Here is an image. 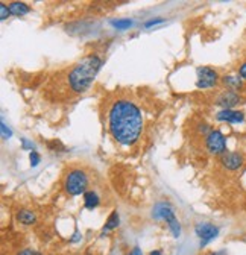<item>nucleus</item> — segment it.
<instances>
[{
  "label": "nucleus",
  "mask_w": 246,
  "mask_h": 255,
  "mask_svg": "<svg viewBox=\"0 0 246 255\" xmlns=\"http://www.w3.org/2000/svg\"><path fill=\"white\" fill-rule=\"evenodd\" d=\"M143 128V117L140 108L128 101L119 99L116 101L108 113V129L111 137L120 144H134Z\"/></svg>",
  "instance_id": "nucleus-1"
},
{
  "label": "nucleus",
  "mask_w": 246,
  "mask_h": 255,
  "mask_svg": "<svg viewBox=\"0 0 246 255\" xmlns=\"http://www.w3.org/2000/svg\"><path fill=\"white\" fill-rule=\"evenodd\" d=\"M102 67V59L99 55L91 53L84 56L69 73V85L75 93H84Z\"/></svg>",
  "instance_id": "nucleus-2"
},
{
  "label": "nucleus",
  "mask_w": 246,
  "mask_h": 255,
  "mask_svg": "<svg viewBox=\"0 0 246 255\" xmlns=\"http://www.w3.org/2000/svg\"><path fill=\"white\" fill-rule=\"evenodd\" d=\"M87 185H88V178H87L85 172L81 169H72L67 173L66 181H64V188L72 196H78L81 193H85Z\"/></svg>",
  "instance_id": "nucleus-3"
},
{
  "label": "nucleus",
  "mask_w": 246,
  "mask_h": 255,
  "mask_svg": "<svg viewBox=\"0 0 246 255\" xmlns=\"http://www.w3.org/2000/svg\"><path fill=\"white\" fill-rule=\"evenodd\" d=\"M205 146L213 155H224L227 152V138L221 131H210L205 137Z\"/></svg>",
  "instance_id": "nucleus-4"
},
{
  "label": "nucleus",
  "mask_w": 246,
  "mask_h": 255,
  "mask_svg": "<svg viewBox=\"0 0 246 255\" xmlns=\"http://www.w3.org/2000/svg\"><path fill=\"white\" fill-rule=\"evenodd\" d=\"M195 233L196 236L199 237L201 240V248L207 246L210 242H213L219 236V228L216 225H213V223H205V222H201L195 227Z\"/></svg>",
  "instance_id": "nucleus-5"
},
{
  "label": "nucleus",
  "mask_w": 246,
  "mask_h": 255,
  "mask_svg": "<svg viewBox=\"0 0 246 255\" xmlns=\"http://www.w3.org/2000/svg\"><path fill=\"white\" fill-rule=\"evenodd\" d=\"M219 82V75L216 70L210 67L198 69V87L199 88H211Z\"/></svg>",
  "instance_id": "nucleus-6"
},
{
  "label": "nucleus",
  "mask_w": 246,
  "mask_h": 255,
  "mask_svg": "<svg viewBox=\"0 0 246 255\" xmlns=\"http://www.w3.org/2000/svg\"><path fill=\"white\" fill-rule=\"evenodd\" d=\"M240 102H242V96L234 90H227V91L221 93L216 99V105L224 107V110H233Z\"/></svg>",
  "instance_id": "nucleus-7"
},
{
  "label": "nucleus",
  "mask_w": 246,
  "mask_h": 255,
  "mask_svg": "<svg viewBox=\"0 0 246 255\" xmlns=\"http://www.w3.org/2000/svg\"><path fill=\"white\" fill-rule=\"evenodd\" d=\"M245 158L239 152H225L221 156V164L228 170H239L243 166Z\"/></svg>",
  "instance_id": "nucleus-8"
},
{
  "label": "nucleus",
  "mask_w": 246,
  "mask_h": 255,
  "mask_svg": "<svg viewBox=\"0 0 246 255\" xmlns=\"http://www.w3.org/2000/svg\"><path fill=\"white\" fill-rule=\"evenodd\" d=\"M218 120L221 122H228V123H242L245 120V114L242 111L236 110H222L218 113Z\"/></svg>",
  "instance_id": "nucleus-9"
},
{
  "label": "nucleus",
  "mask_w": 246,
  "mask_h": 255,
  "mask_svg": "<svg viewBox=\"0 0 246 255\" xmlns=\"http://www.w3.org/2000/svg\"><path fill=\"white\" fill-rule=\"evenodd\" d=\"M17 220L21 223V225L29 227V225H32V223L35 222V213L29 211V210H20L17 213Z\"/></svg>",
  "instance_id": "nucleus-10"
},
{
  "label": "nucleus",
  "mask_w": 246,
  "mask_h": 255,
  "mask_svg": "<svg viewBox=\"0 0 246 255\" xmlns=\"http://www.w3.org/2000/svg\"><path fill=\"white\" fill-rule=\"evenodd\" d=\"M99 196L95 193V191H85L84 193V205L88 210H95L99 205Z\"/></svg>",
  "instance_id": "nucleus-11"
},
{
  "label": "nucleus",
  "mask_w": 246,
  "mask_h": 255,
  "mask_svg": "<svg viewBox=\"0 0 246 255\" xmlns=\"http://www.w3.org/2000/svg\"><path fill=\"white\" fill-rule=\"evenodd\" d=\"M119 223H120V217H119V213L117 211H113L110 214V217L107 219L105 222V227H104V233H108V231H113L119 227Z\"/></svg>",
  "instance_id": "nucleus-12"
},
{
  "label": "nucleus",
  "mask_w": 246,
  "mask_h": 255,
  "mask_svg": "<svg viewBox=\"0 0 246 255\" xmlns=\"http://www.w3.org/2000/svg\"><path fill=\"white\" fill-rule=\"evenodd\" d=\"M9 11H11L12 15H17L18 17V15L27 14L29 12V6L26 3H23V2H14V3L9 5Z\"/></svg>",
  "instance_id": "nucleus-13"
},
{
  "label": "nucleus",
  "mask_w": 246,
  "mask_h": 255,
  "mask_svg": "<svg viewBox=\"0 0 246 255\" xmlns=\"http://www.w3.org/2000/svg\"><path fill=\"white\" fill-rule=\"evenodd\" d=\"M222 82H224L227 87H230V90H234V91L243 88V81L239 79V78H234V76H224V78H222Z\"/></svg>",
  "instance_id": "nucleus-14"
},
{
  "label": "nucleus",
  "mask_w": 246,
  "mask_h": 255,
  "mask_svg": "<svg viewBox=\"0 0 246 255\" xmlns=\"http://www.w3.org/2000/svg\"><path fill=\"white\" fill-rule=\"evenodd\" d=\"M167 227H169V230L172 231V234H173L175 239H178V237L181 236V225H179V222H178L176 217L172 219L170 222H167Z\"/></svg>",
  "instance_id": "nucleus-15"
},
{
  "label": "nucleus",
  "mask_w": 246,
  "mask_h": 255,
  "mask_svg": "<svg viewBox=\"0 0 246 255\" xmlns=\"http://www.w3.org/2000/svg\"><path fill=\"white\" fill-rule=\"evenodd\" d=\"M113 26L117 27L119 30H125V29H128V27L132 26V21L128 20V18H125V20H117V21H113Z\"/></svg>",
  "instance_id": "nucleus-16"
},
{
  "label": "nucleus",
  "mask_w": 246,
  "mask_h": 255,
  "mask_svg": "<svg viewBox=\"0 0 246 255\" xmlns=\"http://www.w3.org/2000/svg\"><path fill=\"white\" fill-rule=\"evenodd\" d=\"M9 14H11L9 8H8L5 3H0V18H2V20H6V18L9 17Z\"/></svg>",
  "instance_id": "nucleus-17"
},
{
  "label": "nucleus",
  "mask_w": 246,
  "mask_h": 255,
  "mask_svg": "<svg viewBox=\"0 0 246 255\" xmlns=\"http://www.w3.org/2000/svg\"><path fill=\"white\" fill-rule=\"evenodd\" d=\"M17 255H43V254H41V252H38V251H34V249L26 248V249H21Z\"/></svg>",
  "instance_id": "nucleus-18"
},
{
  "label": "nucleus",
  "mask_w": 246,
  "mask_h": 255,
  "mask_svg": "<svg viewBox=\"0 0 246 255\" xmlns=\"http://www.w3.org/2000/svg\"><path fill=\"white\" fill-rule=\"evenodd\" d=\"M239 76L242 78V81H246V61L240 64V67H239Z\"/></svg>",
  "instance_id": "nucleus-19"
},
{
  "label": "nucleus",
  "mask_w": 246,
  "mask_h": 255,
  "mask_svg": "<svg viewBox=\"0 0 246 255\" xmlns=\"http://www.w3.org/2000/svg\"><path fill=\"white\" fill-rule=\"evenodd\" d=\"M30 164H32L34 167L40 163V156H38V153L37 152H30Z\"/></svg>",
  "instance_id": "nucleus-20"
},
{
  "label": "nucleus",
  "mask_w": 246,
  "mask_h": 255,
  "mask_svg": "<svg viewBox=\"0 0 246 255\" xmlns=\"http://www.w3.org/2000/svg\"><path fill=\"white\" fill-rule=\"evenodd\" d=\"M81 239H82V234H81L79 231H76V233H75V234L72 236V239H70V242H72V243H76V242H79Z\"/></svg>",
  "instance_id": "nucleus-21"
},
{
  "label": "nucleus",
  "mask_w": 246,
  "mask_h": 255,
  "mask_svg": "<svg viewBox=\"0 0 246 255\" xmlns=\"http://www.w3.org/2000/svg\"><path fill=\"white\" fill-rule=\"evenodd\" d=\"M128 255H143V252H141V249H140L138 246H134V248L131 249V252H129Z\"/></svg>",
  "instance_id": "nucleus-22"
},
{
  "label": "nucleus",
  "mask_w": 246,
  "mask_h": 255,
  "mask_svg": "<svg viewBox=\"0 0 246 255\" xmlns=\"http://www.w3.org/2000/svg\"><path fill=\"white\" fill-rule=\"evenodd\" d=\"M2 131H3V137H5V138H6V137H11V131L8 129L5 123H2Z\"/></svg>",
  "instance_id": "nucleus-23"
},
{
  "label": "nucleus",
  "mask_w": 246,
  "mask_h": 255,
  "mask_svg": "<svg viewBox=\"0 0 246 255\" xmlns=\"http://www.w3.org/2000/svg\"><path fill=\"white\" fill-rule=\"evenodd\" d=\"M161 21H163L161 18H157V20H150V21H147V23H146L144 26H146V27H150V26L157 24V23H161Z\"/></svg>",
  "instance_id": "nucleus-24"
},
{
  "label": "nucleus",
  "mask_w": 246,
  "mask_h": 255,
  "mask_svg": "<svg viewBox=\"0 0 246 255\" xmlns=\"http://www.w3.org/2000/svg\"><path fill=\"white\" fill-rule=\"evenodd\" d=\"M149 255H163V252H161L160 249H157V251H152Z\"/></svg>",
  "instance_id": "nucleus-25"
},
{
  "label": "nucleus",
  "mask_w": 246,
  "mask_h": 255,
  "mask_svg": "<svg viewBox=\"0 0 246 255\" xmlns=\"http://www.w3.org/2000/svg\"><path fill=\"white\" fill-rule=\"evenodd\" d=\"M208 255H225V252L222 251V252H210Z\"/></svg>",
  "instance_id": "nucleus-26"
}]
</instances>
